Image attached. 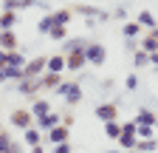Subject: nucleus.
Returning a JSON list of instances; mask_svg holds the SVG:
<instances>
[{
    "label": "nucleus",
    "mask_w": 158,
    "mask_h": 153,
    "mask_svg": "<svg viewBox=\"0 0 158 153\" xmlns=\"http://www.w3.org/2000/svg\"><path fill=\"white\" fill-rule=\"evenodd\" d=\"M54 91L65 99V105H79V102H82V88H79L76 82H62V85L54 88Z\"/></svg>",
    "instance_id": "obj_1"
},
{
    "label": "nucleus",
    "mask_w": 158,
    "mask_h": 153,
    "mask_svg": "<svg viewBox=\"0 0 158 153\" xmlns=\"http://www.w3.org/2000/svg\"><path fill=\"white\" fill-rule=\"evenodd\" d=\"M85 57H88V65H105L107 48H105L102 43H88V46H85Z\"/></svg>",
    "instance_id": "obj_2"
},
{
    "label": "nucleus",
    "mask_w": 158,
    "mask_h": 153,
    "mask_svg": "<svg viewBox=\"0 0 158 153\" xmlns=\"http://www.w3.org/2000/svg\"><path fill=\"white\" fill-rule=\"evenodd\" d=\"M40 88H43V76H23V80L17 82V91L23 94V97H37Z\"/></svg>",
    "instance_id": "obj_3"
},
{
    "label": "nucleus",
    "mask_w": 158,
    "mask_h": 153,
    "mask_svg": "<svg viewBox=\"0 0 158 153\" xmlns=\"http://www.w3.org/2000/svg\"><path fill=\"white\" fill-rule=\"evenodd\" d=\"M11 125H14V128H20V130L31 128V125H34V113H31V111H26V108L11 111Z\"/></svg>",
    "instance_id": "obj_4"
},
{
    "label": "nucleus",
    "mask_w": 158,
    "mask_h": 153,
    "mask_svg": "<svg viewBox=\"0 0 158 153\" xmlns=\"http://www.w3.org/2000/svg\"><path fill=\"white\" fill-rule=\"evenodd\" d=\"M68 125H62V122H59L56 128H51V130H45V136H43V145L45 142H51V145H59V142H68Z\"/></svg>",
    "instance_id": "obj_5"
},
{
    "label": "nucleus",
    "mask_w": 158,
    "mask_h": 153,
    "mask_svg": "<svg viewBox=\"0 0 158 153\" xmlns=\"http://www.w3.org/2000/svg\"><path fill=\"white\" fill-rule=\"evenodd\" d=\"M45 65H48V57H34L31 63L23 65V76H43L45 74Z\"/></svg>",
    "instance_id": "obj_6"
},
{
    "label": "nucleus",
    "mask_w": 158,
    "mask_h": 153,
    "mask_svg": "<svg viewBox=\"0 0 158 153\" xmlns=\"http://www.w3.org/2000/svg\"><path fill=\"white\" fill-rule=\"evenodd\" d=\"M85 65H88L85 51H68V54H65V68H68V71H82Z\"/></svg>",
    "instance_id": "obj_7"
},
{
    "label": "nucleus",
    "mask_w": 158,
    "mask_h": 153,
    "mask_svg": "<svg viewBox=\"0 0 158 153\" xmlns=\"http://www.w3.org/2000/svg\"><path fill=\"white\" fill-rule=\"evenodd\" d=\"M96 116L102 119V122H116L118 119V108H116V102H102L96 108Z\"/></svg>",
    "instance_id": "obj_8"
},
{
    "label": "nucleus",
    "mask_w": 158,
    "mask_h": 153,
    "mask_svg": "<svg viewBox=\"0 0 158 153\" xmlns=\"http://www.w3.org/2000/svg\"><path fill=\"white\" fill-rule=\"evenodd\" d=\"M59 122H62V116H59V113H54V111H48V113H45V116H40V119H37L34 125H37L40 130H43V133H45V130H51V128H56Z\"/></svg>",
    "instance_id": "obj_9"
},
{
    "label": "nucleus",
    "mask_w": 158,
    "mask_h": 153,
    "mask_svg": "<svg viewBox=\"0 0 158 153\" xmlns=\"http://www.w3.org/2000/svg\"><path fill=\"white\" fill-rule=\"evenodd\" d=\"M73 11H79V14H85V17H96V20H107V11H102V9H96V6H88V3H79V6H73Z\"/></svg>",
    "instance_id": "obj_10"
},
{
    "label": "nucleus",
    "mask_w": 158,
    "mask_h": 153,
    "mask_svg": "<svg viewBox=\"0 0 158 153\" xmlns=\"http://www.w3.org/2000/svg\"><path fill=\"white\" fill-rule=\"evenodd\" d=\"M23 145H28V147H34V145H43V130H40L37 125L26 128V130H23Z\"/></svg>",
    "instance_id": "obj_11"
},
{
    "label": "nucleus",
    "mask_w": 158,
    "mask_h": 153,
    "mask_svg": "<svg viewBox=\"0 0 158 153\" xmlns=\"http://www.w3.org/2000/svg\"><path fill=\"white\" fill-rule=\"evenodd\" d=\"M141 23L138 20H127L124 26H122V34H124V40H138V37H141Z\"/></svg>",
    "instance_id": "obj_12"
},
{
    "label": "nucleus",
    "mask_w": 158,
    "mask_h": 153,
    "mask_svg": "<svg viewBox=\"0 0 158 153\" xmlns=\"http://www.w3.org/2000/svg\"><path fill=\"white\" fill-rule=\"evenodd\" d=\"M0 48H6V51L17 48V34L11 28H0Z\"/></svg>",
    "instance_id": "obj_13"
},
{
    "label": "nucleus",
    "mask_w": 158,
    "mask_h": 153,
    "mask_svg": "<svg viewBox=\"0 0 158 153\" xmlns=\"http://www.w3.org/2000/svg\"><path fill=\"white\" fill-rule=\"evenodd\" d=\"M116 142H118V147H122V150H133L135 142H138V136H135V130H122V136H118Z\"/></svg>",
    "instance_id": "obj_14"
},
{
    "label": "nucleus",
    "mask_w": 158,
    "mask_h": 153,
    "mask_svg": "<svg viewBox=\"0 0 158 153\" xmlns=\"http://www.w3.org/2000/svg\"><path fill=\"white\" fill-rule=\"evenodd\" d=\"M135 125H158V113H152L150 108H141L135 113Z\"/></svg>",
    "instance_id": "obj_15"
},
{
    "label": "nucleus",
    "mask_w": 158,
    "mask_h": 153,
    "mask_svg": "<svg viewBox=\"0 0 158 153\" xmlns=\"http://www.w3.org/2000/svg\"><path fill=\"white\" fill-rule=\"evenodd\" d=\"M45 71L62 74V71H65V54H54V57H48V65H45Z\"/></svg>",
    "instance_id": "obj_16"
},
{
    "label": "nucleus",
    "mask_w": 158,
    "mask_h": 153,
    "mask_svg": "<svg viewBox=\"0 0 158 153\" xmlns=\"http://www.w3.org/2000/svg\"><path fill=\"white\" fill-rule=\"evenodd\" d=\"M85 46H88V40H82V37H71L68 43H62V54H68V51H85Z\"/></svg>",
    "instance_id": "obj_17"
},
{
    "label": "nucleus",
    "mask_w": 158,
    "mask_h": 153,
    "mask_svg": "<svg viewBox=\"0 0 158 153\" xmlns=\"http://www.w3.org/2000/svg\"><path fill=\"white\" fill-rule=\"evenodd\" d=\"M135 20H138V23H141L144 28H150V31H152V28L158 26V20H155V17H152V11H147V9H144V11H138V14H135Z\"/></svg>",
    "instance_id": "obj_18"
},
{
    "label": "nucleus",
    "mask_w": 158,
    "mask_h": 153,
    "mask_svg": "<svg viewBox=\"0 0 158 153\" xmlns=\"http://www.w3.org/2000/svg\"><path fill=\"white\" fill-rule=\"evenodd\" d=\"M59 85H62V74H54V71L43 74V88H59Z\"/></svg>",
    "instance_id": "obj_19"
},
{
    "label": "nucleus",
    "mask_w": 158,
    "mask_h": 153,
    "mask_svg": "<svg viewBox=\"0 0 158 153\" xmlns=\"http://www.w3.org/2000/svg\"><path fill=\"white\" fill-rule=\"evenodd\" d=\"M135 150H138V153H155V150H158L155 136H152V139H138V142H135Z\"/></svg>",
    "instance_id": "obj_20"
},
{
    "label": "nucleus",
    "mask_w": 158,
    "mask_h": 153,
    "mask_svg": "<svg viewBox=\"0 0 158 153\" xmlns=\"http://www.w3.org/2000/svg\"><path fill=\"white\" fill-rule=\"evenodd\" d=\"M17 11H0V28H14L17 26Z\"/></svg>",
    "instance_id": "obj_21"
},
{
    "label": "nucleus",
    "mask_w": 158,
    "mask_h": 153,
    "mask_svg": "<svg viewBox=\"0 0 158 153\" xmlns=\"http://www.w3.org/2000/svg\"><path fill=\"white\" fill-rule=\"evenodd\" d=\"M48 111H51V105H48L45 99H34V105H31V113H34V122H37L40 116H45Z\"/></svg>",
    "instance_id": "obj_22"
},
{
    "label": "nucleus",
    "mask_w": 158,
    "mask_h": 153,
    "mask_svg": "<svg viewBox=\"0 0 158 153\" xmlns=\"http://www.w3.org/2000/svg\"><path fill=\"white\" fill-rule=\"evenodd\" d=\"M73 20V11L71 9H59V11H54V23L56 26H68Z\"/></svg>",
    "instance_id": "obj_23"
},
{
    "label": "nucleus",
    "mask_w": 158,
    "mask_h": 153,
    "mask_svg": "<svg viewBox=\"0 0 158 153\" xmlns=\"http://www.w3.org/2000/svg\"><path fill=\"white\" fill-rule=\"evenodd\" d=\"M144 65H150V54H147L144 48L133 51V68H144Z\"/></svg>",
    "instance_id": "obj_24"
},
{
    "label": "nucleus",
    "mask_w": 158,
    "mask_h": 153,
    "mask_svg": "<svg viewBox=\"0 0 158 153\" xmlns=\"http://www.w3.org/2000/svg\"><path fill=\"white\" fill-rule=\"evenodd\" d=\"M54 26H56V23H54V14H43V17H40V23H37V31H40V34H48Z\"/></svg>",
    "instance_id": "obj_25"
},
{
    "label": "nucleus",
    "mask_w": 158,
    "mask_h": 153,
    "mask_svg": "<svg viewBox=\"0 0 158 153\" xmlns=\"http://www.w3.org/2000/svg\"><path fill=\"white\" fill-rule=\"evenodd\" d=\"M105 136L113 139V142L122 136V125H118V119H116V122H105Z\"/></svg>",
    "instance_id": "obj_26"
},
{
    "label": "nucleus",
    "mask_w": 158,
    "mask_h": 153,
    "mask_svg": "<svg viewBox=\"0 0 158 153\" xmlns=\"http://www.w3.org/2000/svg\"><path fill=\"white\" fill-rule=\"evenodd\" d=\"M138 48H144V51H147V54H152V51H155V48H158V37H155V34H152V31H150V34H147V37H144V40H141V43H138Z\"/></svg>",
    "instance_id": "obj_27"
},
{
    "label": "nucleus",
    "mask_w": 158,
    "mask_h": 153,
    "mask_svg": "<svg viewBox=\"0 0 158 153\" xmlns=\"http://www.w3.org/2000/svg\"><path fill=\"white\" fill-rule=\"evenodd\" d=\"M48 37H51V40H56V43H65V40H68V26H54V28L48 31Z\"/></svg>",
    "instance_id": "obj_28"
},
{
    "label": "nucleus",
    "mask_w": 158,
    "mask_h": 153,
    "mask_svg": "<svg viewBox=\"0 0 158 153\" xmlns=\"http://www.w3.org/2000/svg\"><path fill=\"white\" fill-rule=\"evenodd\" d=\"M135 136L138 139H152L155 136V125H135Z\"/></svg>",
    "instance_id": "obj_29"
},
{
    "label": "nucleus",
    "mask_w": 158,
    "mask_h": 153,
    "mask_svg": "<svg viewBox=\"0 0 158 153\" xmlns=\"http://www.w3.org/2000/svg\"><path fill=\"white\" fill-rule=\"evenodd\" d=\"M6 65H26V60H23V51H9V60H6Z\"/></svg>",
    "instance_id": "obj_30"
},
{
    "label": "nucleus",
    "mask_w": 158,
    "mask_h": 153,
    "mask_svg": "<svg viewBox=\"0 0 158 153\" xmlns=\"http://www.w3.org/2000/svg\"><path fill=\"white\" fill-rule=\"evenodd\" d=\"M9 145H11V133H6L3 128H0V153H6Z\"/></svg>",
    "instance_id": "obj_31"
},
{
    "label": "nucleus",
    "mask_w": 158,
    "mask_h": 153,
    "mask_svg": "<svg viewBox=\"0 0 158 153\" xmlns=\"http://www.w3.org/2000/svg\"><path fill=\"white\" fill-rule=\"evenodd\" d=\"M124 88H127V91H135V88H138V76H135V74H127Z\"/></svg>",
    "instance_id": "obj_32"
},
{
    "label": "nucleus",
    "mask_w": 158,
    "mask_h": 153,
    "mask_svg": "<svg viewBox=\"0 0 158 153\" xmlns=\"http://www.w3.org/2000/svg\"><path fill=\"white\" fill-rule=\"evenodd\" d=\"M17 3V9L23 11V9H31V6H37V0H14Z\"/></svg>",
    "instance_id": "obj_33"
},
{
    "label": "nucleus",
    "mask_w": 158,
    "mask_h": 153,
    "mask_svg": "<svg viewBox=\"0 0 158 153\" xmlns=\"http://www.w3.org/2000/svg\"><path fill=\"white\" fill-rule=\"evenodd\" d=\"M0 9H3V11H20L14 0H3V6H0Z\"/></svg>",
    "instance_id": "obj_34"
},
{
    "label": "nucleus",
    "mask_w": 158,
    "mask_h": 153,
    "mask_svg": "<svg viewBox=\"0 0 158 153\" xmlns=\"http://www.w3.org/2000/svg\"><path fill=\"white\" fill-rule=\"evenodd\" d=\"M6 153H23V142H11L6 147Z\"/></svg>",
    "instance_id": "obj_35"
},
{
    "label": "nucleus",
    "mask_w": 158,
    "mask_h": 153,
    "mask_svg": "<svg viewBox=\"0 0 158 153\" xmlns=\"http://www.w3.org/2000/svg\"><path fill=\"white\" fill-rule=\"evenodd\" d=\"M124 48L133 54V51H138V40H124Z\"/></svg>",
    "instance_id": "obj_36"
},
{
    "label": "nucleus",
    "mask_w": 158,
    "mask_h": 153,
    "mask_svg": "<svg viewBox=\"0 0 158 153\" xmlns=\"http://www.w3.org/2000/svg\"><path fill=\"white\" fill-rule=\"evenodd\" d=\"M150 65H152V68H158V48L150 54Z\"/></svg>",
    "instance_id": "obj_37"
},
{
    "label": "nucleus",
    "mask_w": 158,
    "mask_h": 153,
    "mask_svg": "<svg viewBox=\"0 0 158 153\" xmlns=\"http://www.w3.org/2000/svg\"><path fill=\"white\" fill-rule=\"evenodd\" d=\"M62 125H68V128L73 125V113H65V116H62Z\"/></svg>",
    "instance_id": "obj_38"
},
{
    "label": "nucleus",
    "mask_w": 158,
    "mask_h": 153,
    "mask_svg": "<svg viewBox=\"0 0 158 153\" xmlns=\"http://www.w3.org/2000/svg\"><path fill=\"white\" fill-rule=\"evenodd\" d=\"M6 60H9V51H6V48H0V65H6Z\"/></svg>",
    "instance_id": "obj_39"
},
{
    "label": "nucleus",
    "mask_w": 158,
    "mask_h": 153,
    "mask_svg": "<svg viewBox=\"0 0 158 153\" xmlns=\"http://www.w3.org/2000/svg\"><path fill=\"white\" fill-rule=\"evenodd\" d=\"M31 153H45V145H34V147H31Z\"/></svg>",
    "instance_id": "obj_40"
},
{
    "label": "nucleus",
    "mask_w": 158,
    "mask_h": 153,
    "mask_svg": "<svg viewBox=\"0 0 158 153\" xmlns=\"http://www.w3.org/2000/svg\"><path fill=\"white\" fill-rule=\"evenodd\" d=\"M107 153H122V147H110V150H107Z\"/></svg>",
    "instance_id": "obj_41"
},
{
    "label": "nucleus",
    "mask_w": 158,
    "mask_h": 153,
    "mask_svg": "<svg viewBox=\"0 0 158 153\" xmlns=\"http://www.w3.org/2000/svg\"><path fill=\"white\" fill-rule=\"evenodd\" d=\"M124 153H138V150H135V147H133V150H124Z\"/></svg>",
    "instance_id": "obj_42"
},
{
    "label": "nucleus",
    "mask_w": 158,
    "mask_h": 153,
    "mask_svg": "<svg viewBox=\"0 0 158 153\" xmlns=\"http://www.w3.org/2000/svg\"><path fill=\"white\" fill-rule=\"evenodd\" d=\"M152 34H155V37H158V26H155V28H152Z\"/></svg>",
    "instance_id": "obj_43"
}]
</instances>
